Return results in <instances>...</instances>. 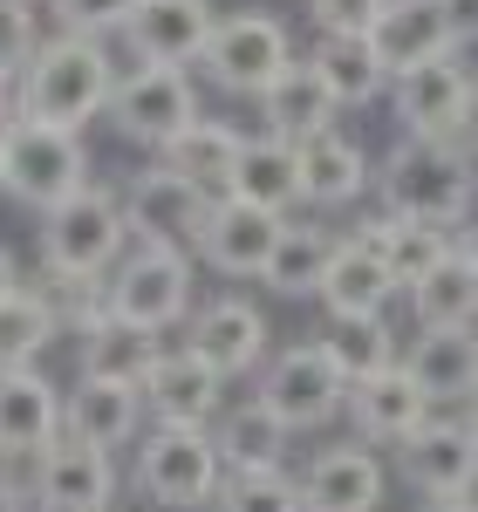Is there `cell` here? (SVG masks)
<instances>
[{"label":"cell","mask_w":478,"mask_h":512,"mask_svg":"<svg viewBox=\"0 0 478 512\" xmlns=\"http://www.w3.org/2000/svg\"><path fill=\"white\" fill-rule=\"evenodd\" d=\"M376 198L397 219H424L458 233L478 205V158L458 137H397L376 158Z\"/></svg>","instance_id":"cell-1"},{"label":"cell","mask_w":478,"mask_h":512,"mask_svg":"<svg viewBox=\"0 0 478 512\" xmlns=\"http://www.w3.org/2000/svg\"><path fill=\"white\" fill-rule=\"evenodd\" d=\"M117 62L110 48L89 35H48L41 55L21 76V117L55 123V130H89L96 117H110V96H117Z\"/></svg>","instance_id":"cell-2"},{"label":"cell","mask_w":478,"mask_h":512,"mask_svg":"<svg viewBox=\"0 0 478 512\" xmlns=\"http://www.w3.org/2000/svg\"><path fill=\"white\" fill-rule=\"evenodd\" d=\"M137 492L164 512H212L219 492H226V458L212 431H192V424H151L137 437Z\"/></svg>","instance_id":"cell-3"},{"label":"cell","mask_w":478,"mask_h":512,"mask_svg":"<svg viewBox=\"0 0 478 512\" xmlns=\"http://www.w3.org/2000/svg\"><path fill=\"white\" fill-rule=\"evenodd\" d=\"M123 253H130V219H123V192L110 185H82L55 212H41V267L110 280Z\"/></svg>","instance_id":"cell-4"},{"label":"cell","mask_w":478,"mask_h":512,"mask_svg":"<svg viewBox=\"0 0 478 512\" xmlns=\"http://www.w3.org/2000/svg\"><path fill=\"white\" fill-rule=\"evenodd\" d=\"M294 62H301V55H294V28H287L280 14L239 7V14H219V28H212V48H205L199 76L212 82V89H226V96L260 103V96H267V89H274Z\"/></svg>","instance_id":"cell-5"},{"label":"cell","mask_w":478,"mask_h":512,"mask_svg":"<svg viewBox=\"0 0 478 512\" xmlns=\"http://www.w3.org/2000/svg\"><path fill=\"white\" fill-rule=\"evenodd\" d=\"M253 396L301 437V431H328V424L349 410V376H342V362L328 355V342L315 335V342H287V349L267 355Z\"/></svg>","instance_id":"cell-6"},{"label":"cell","mask_w":478,"mask_h":512,"mask_svg":"<svg viewBox=\"0 0 478 512\" xmlns=\"http://www.w3.org/2000/svg\"><path fill=\"white\" fill-rule=\"evenodd\" d=\"M7 198H21V205H35V212H55L62 198H76L82 185H96L89 171V144H82V130H55V123H35L21 117L7 137Z\"/></svg>","instance_id":"cell-7"},{"label":"cell","mask_w":478,"mask_h":512,"mask_svg":"<svg viewBox=\"0 0 478 512\" xmlns=\"http://www.w3.org/2000/svg\"><path fill=\"white\" fill-rule=\"evenodd\" d=\"M199 117H205V103H199L192 69H151V62H137L117 82V96H110L117 137L123 144H144V151H171Z\"/></svg>","instance_id":"cell-8"},{"label":"cell","mask_w":478,"mask_h":512,"mask_svg":"<svg viewBox=\"0 0 478 512\" xmlns=\"http://www.w3.org/2000/svg\"><path fill=\"white\" fill-rule=\"evenodd\" d=\"M110 308L144 321V328H158V335L192 321V253L130 239V253L110 267Z\"/></svg>","instance_id":"cell-9"},{"label":"cell","mask_w":478,"mask_h":512,"mask_svg":"<svg viewBox=\"0 0 478 512\" xmlns=\"http://www.w3.org/2000/svg\"><path fill=\"white\" fill-rule=\"evenodd\" d=\"M212 205L219 198L199 192L185 171H171V164H144L130 185H123V219H130V239H144V246H199L205 219H212Z\"/></svg>","instance_id":"cell-10"},{"label":"cell","mask_w":478,"mask_h":512,"mask_svg":"<svg viewBox=\"0 0 478 512\" xmlns=\"http://www.w3.org/2000/svg\"><path fill=\"white\" fill-rule=\"evenodd\" d=\"M28 506L35 512H117V458L62 437L28 465Z\"/></svg>","instance_id":"cell-11"},{"label":"cell","mask_w":478,"mask_h":512,"mask_svg":"<svg viewBox=\"0 0 478 512\" xmlns=\"http://www.w3.org/2000/svg\"><path fill=\"white\" fill-rule=\"evenodd\" d=\"M185 349L212 362L226 383L239 376H260L267 369V355H274V321L260 315L246 294H212L205 308H192V342Z\"/></svg>","instance_id":"cell-12"},{"label":"cell","mask_w":478,"mask_h":512,"mask_svg":"<svg viewBox=\"0 0 478 512\" xmlns=\"http://www.w3.org/2000/svg\"><path fill=\"white\" fill-rule=\"evenodd\" d=\"M397 472L424 499H478V437L465 417H431L424 431L397 451Z\"/></svg>","instance_id":"cell-13"},{"label":"cell","mask_w":478,"mask_h":512,"mask_svg":"<svg viewBox=\"0 0 478 512\" xmlns=\"http://www.w3.org/2000/svg\"><path fill=\"white\" fill-rule=\"evenodd\" d=\"M69 390H55L41 369H0V458L35 465L48 444L69 437Z\"/></svg>","instance_id":"cell-14"},{"label":"cell","mask_w":478,"mask_h":512,"mask_svg":"<svg viewBox=\"0 0 478 512\" xmlns=\"http://www.w3.org/2000/svg\"><path fill=\"white\" fill-rule=\"evenodd\" d=\"M472 69L458 55L444 62H417L390 82V110H397L403 137H458L465 130V103H472Z\"/></svg>","instance_id":"cell-15"},{"label":"cell","mask_w":478,"mask_h":512,"mask_svg":"<svg viewBox=\"0 0 478 512\" xmlns=\"http://www.w3.org/2000/svg\"><path fill=\"white\" fill-rule=\"evenodd\" d=\"M390 472L376 458V444H321L301 465V506L308 512H383Z\"/></svg>","instance_id":"cell-16"},{"label":"cell","mask_w":478,"mask_h":512,"mask_svg":"<svg viewBox=\"0 0 478 512\" xmlns=\"http://www.w3.org/2000/svg\"><path fill=\"white\" fill-rule=\"evenodd\" d=\"M280 233H287L280 212L246 205V198H219L192 253H199L212 274H226V280H260V274H267V260H274V246H280Z\"/></svg>","instance_id":"cell-17"},{"label":"cell","mask_w":478,"mask_h":512,"mask_svg":"<svg viewBox=\"0 0 478 512\" xmlns=\"http://www.w3.org/2000/svg\"><path fill=\"white\" fill-rule=\"evenodd\" d=\"M212 28H219V7L212 0H137L123 41L151 69H192V62H205V48H212Z\"/></svg>","instance_id":"cell-18"},{"label":"cell","mask_w":478,"mask_h":512,"mask_svg":"<svg viewBox=\"0 0 478 512\" xmlns=\"http://www.w3.org/2000/svg\"><path fill=\"white\" fill-rule=\"evenodd\" d=\"M349 431L362 437V444H390V451H403L410 437L424 431L431 417H438V403L417 390V376L410 369H383V376H362V383H349Z\"/></svg>","instance_id":"cell-19"},{"label":"cell","mask_w":478,"mask_h":512,"mask_svg":"<svg viewBox=\"0 0 478 512\" xmlns=\"http://www.w3.org/2000/svg\"><path fill=\"white\" fill-rule=\"evenodd\" d=\"M226 410V376L199 362L192 349H164V362L144 376V417L151 424H192V431H212Z\"/></svg>","instance_id":"cell-20"},{"label":"cell","mask_w":478,"mask_h":512,"mask_svg":"<svg viewBox=\"0 0 478 512\" xmlns=\"http://www.w3.org/2000/svg\"><path fill=\"white\" fill-rule=\"evenodd\" d=\"M403 294V280L390 274V260L369 246L362 233H342L328 274H321V315L328 321H356V315H390V301Z\"/></svg>","instance_id":"cell-21"},{"label":"cell","mask_w":478,"mask_h":512,"mask_svg":"<svg viewBox=\"0 0 478 512\" xmlns=\"http://www.w3.org/2000/svg\"><path fill=\"white\" fill-rule=\"evenodd\" d=\"M164 362V335L158 328H144V321L130 315H96L89 328L76 335V376H96V383H130V390H144V376Z\"/></svg>","instance_id":"cell-22"},{"label":"cell","mask_w":478,"mask_h":512,"mask_svg":"<svg viewBox=\"0 0 478 512\" xmlns=\"http://www.w3.org/2000/svg\"><path fill=\"white\" fill-rule=\"evenodd\" d=\"M294 151H301V198L315 212H342V205L376 192V158L362 151V137H349L342 123L308 137V144H294Z\"/></svg>","instance_id":"cell-23"},{"label":"cell","mask_w":478,"mask_h":512,"mask_svg":"<svg viewBox=\"0 0 478 512\" xmlns=\"http://www.w3.org/2000/svg\"><path fill=\"white\" fill-rule=\"evenodd\" d=\"M403 369L438 410H465L478 396V328H417V342L403 349Z\"/></svg>","instance_id":"cell-24"},{"label":"cell","mask_w":478,"mask_h":512,"mask_svg":"<svg viewBox=\"0 0 478 512\" xmlns=\"http://www.w3.org/2000/svg\"><path fill=\"white\" fill-rule=\"evenodd\" d=\"M369 41H376V55H383L390 76L417 69V62H444V55L465 48L458 28H451V14H444V0H390L383 21L369 28Z\"/></svg>","instance_id":"cell-25"},{"label":"cell","mask_w":478,"mask_h":512,"mask_svg":"<svg viewBox=\"0 0 478 512\" xmlns=\"http://www.w3.org/2000/svg\"><path fill=\"white\" fill-rule=\"evenodd\" d=\"M62 417H69V437L110 451V458L151 431L144 390H130V383H96V376H76V383H69V410H62Z\"/></svg>","instance_id":"cell-26"},{"label":"cell","mask_w":478,"mask_h":512,"mask_svg":"<svg viewBox=\"0 0 478 512\" xmlns=\"http://www.w3.org/2000/svg\"><path fill=\"white\" fill-rule=\"evenodd\" d=\"M212 444H219L226 472H287V458H294V431L280 424L260 396L226 403L219 424H212Z\"/></svg>","instance_id":"cell-27"},{"label":"cell","mask_w":478,"mask_h":512,"mask_svg":"<svg viewBox=\"0 0 478 512\" xmlns=\"http://www.w3.org/2000/svg\"><path fill=\"white\" fill-rule=\"evenodd\" d=\"M335 117H342V103H335V89L315 76L308 55H301V62L260 96V123H267V137H287V144H308V137H321V130H335Z\"/></svg>","instance_id":"cell-28"},{"label":"cell","mask_w":478,"mask_h":512,"mask_svg":"<svg viewBox=\"0 0 478 512\" xmlns=\"http://www.w3.org/2000/svg\"><path fill=\"white\" fill-rule=\"evenodd\" d=\"M362 239H369V246L390 260V274L403 280V294H410L417 280H431L444 260L458 253V233H444V226H424V219H397V212H383V205L362 219Z\"/></svg>","instance_id":"cell-29"},{"label":"cell","mask_w":478,"mask_h":512,"mask_svg":"<svg viewBox=\"0 0 478 512\" xmlns=\"http://www.w3.org/2000/svg\"><path fill=\"white\" fill-rule=\"evenodd\" d=\"M226 198H246V205H267L280 219H294V205H308L301 198V151L287 144V137H246V151H239V178Z\"/></svg>","instance_id":"cell-30"},{"label":"cell","mask_w":478,"mask_h":512,"mask_svg":"<svg viewBox=\"0 0 478 512\" xmlns=\"http://www.w3.org/2000/svg\"><path fill=\"white\" fill-rule=\"evenodd\" d=\"M308 62H315V76L335 89L342 110H362V103L390 96V82H397L390 69H383V55H376V41H369V35H315Z\"/></svg>","instance_id":"cell-31"},{"label":"cell","mask_w":478,"mask_h":512,"mask_svg":"<svg viewBox=\"0 0 478 512\" xmlns=\"http://www.w3.org/2000/svg\"><path fill=\"white\" fill-rule=\"evenodd\" d=\"M335 246H342V233H328L321 219H287L274 260H267V274H260L267 294H280V301H315L321 274H328V260H335Z\"/></svg>","instance_id":"cell-32"},{"label":"cell","mask_w":478,"mask_h":512,"mask_svg":"<svg viewBox=\"0 0 478 512\" xmlns=\"http://www.w3.org/2000/svg\"><path fill=\"white\" fill-rule=\"evenodd\" d=\"M239 151H246V130H233L226 117H199L171 151H158V164H171V171H185L199 192L226 198L239 178Z\"/></svg>","instance_id":"cell-33"},{"label":"cell","mask_w":478,"mask_h":512,"mask_svg":"<svg viewBox=\"0 0 478 512\" xmlns=\"http://www.w3.org/2000/svg\"><path fill=\"white\" fill-rule=\"evenodd\" d=\"M410 321L417 328H478V267L451 253L431 280L410 287Z\"/></svg>","instance_id":"cell-34"},{"label":"cell","mask_w":478,"mask_h":512,"mask_svg":"<svg viewBox=\"0 0 478 512\" xmlns=\"http://www.w3.org/2000/svg\"><path fill=\"white\" fill-rule=\"evenodd\" d=\"M321 342H328V355L342 362V376H349V383H362V376H383V369H397V362H403L397 328H390L383 315L328 321V328H321Z\"/></svg>","instance_id":"cell-35"},{"label":"cell","mask_w":478,"mask_h":512,"mask_svg":"<svg viewBox=\"0 0 478 512\" xmlns=\"http://www.w3.org/2000/svg\"><path fill=\"white\" fill-rule=\"evenodd\" d=\"M55 335H62V321L48 315V301H41L35 287H21L14 301H0V369H35L41 355L55 349Z\"/></svg>","instance_id":"cell-36"},{"label":"cell","mask_w":478,"mask_h":512,"mask_svg":"<svg viewBox=\"0 0 478 512\" xmlns=\"http://www.w3.org/2000/svg\"><path fill=\"white\" fill-rule=\"evenodd\" d=\"M41 301H48V315L62 321V335H82L96 315H110V280H89V274H55V267H41V280H28Z\"/></svg>","instance_id":"cell-37"},{"label":"cell","mask_w":478,"mask_h":512,"mask_svg":"<svg viewBox=\"0 0 478 512\" xmlns=\"http://www.w3.org/2000/svg\"><path fill=\"white\" fill-rule=\"evenodd\" d=\"M212 512H308L294 472H226V492Z\"/></svg>","instance_id":"cell-38"},{"label":"cell","mask_w":478,"mask_h":512,"mask_svg":"<svg viewBox=\"0 0 478 512\" xmlns=\"http://www.w3.org/2000/svg\"><path fill=\"white\" fill-rule=\"evenodd\" d=\"M41 7L35 0H0V76H28V62L41 55Z\"/></svg>","instance_id":"cell-39"},{"label":"cell","mask_w":478,"mask_h":512,"mask_svg":"<svg viewBox=\"0 0 478 512\" xmlns=\"http://www.w3.org/2000/svg\"><path fill=\"white\" fill-rule=\"evenodd\" d=\"M48 14H55V35H123L130 28V14H137V0H48Z\"/></svg>","instance_id":"cell-40"},{"label":"cell","mask_w":478,"mask_h":512,"mask_svg":"<svg viewBox=\"0 0 478 512\" xmlns=\"http://www.w3.org/2000/svg\"><path fill=\"white\" fill-rule=\"evenodd\" d=\"M383 7L390 0H308V21H315V35H369L383 21Z\"/></svg>","instance_id":"cell-41"},{"label":"cell","mask_w":478,"mask_h":512,"mask_svg":"<svg viewBox=\"0 0 478 512\" xmlns=\"http://www.w3.org/2000/svg\"><path fill=\"white\" fill-rule=\"evenodd\" d=\"M0 512H28V478L14 458H0Z\"/></svg>","instance_id":"cell-42"},{"label":"cell","mask_w":478,"mask_h":512,"mask_svg":"<svg viewBox=\"0 0 478 512\" xmlns=\"http://www.w3.org/2000/svg\"><path fill=\"white\" fill-rule=\"evenodd\" d=\"M444 14H451L458 41H478V0H444Z\"/></svg>","instance_id":"cell-43"},{"label":"cell","mask_w":478,"mask_h":512,"mask_svg":"<svg viewBox=\"0 0 478 512\" xmlns=\"http://www.w3.org/2000/svg\"><path fill=\"white\" fill-rule=\"evenodd\" d=\"M21 287H28V280H21V267H14V253L0 246V301H14Z\"/></svg>","instance_id":"cell-44"},{"label":"cell","mask_w":478,"mask_h":512,"mask_svg":"<svg viewBox=\"0 0 478 512\" xmlns=\"http://www.w3.org/2000/svg\"><path fill=\"white\" fill-rule=\"evenodd\" d=\"M458 144L478 158V82H472V103H465V130H458Z\"/></svg>","instance_id":"cell-45"},{"label":"cell","mask_w":478,"mask_h":512,"mask_svg":"<svg viewBox=\"0 0 478 512\" xmlns=\"http://www.w3.org/2000/svg\"><path fill=\"white\" fill-rule=\"evenodd\" d=\"M458 253H465V260L478 267V219H465V233H458Z\"/></svg>","instance_id":"cell-46"},{"label":"cell","mask_w":478,"mask_h":512,"mask_svg":"<svg viewBox=\"0 0 478 512\" xmlns=\"http://www.w3.org/2000/svg\"><path fill=\"white\" fill-rule=\"evenodd\" d=\"M424 512H478V499H431Z\"/></svg>","instance_id":"cell-47"},{"label":"cell","mask_w":478,"mask_h":512,"mask_svg":"<svg viewBox=\"0 0 478 512\" xmlns=\"http://www.w3.org/2000/svg\"><path fill=\"white\" fill-rule=\"evenodd\" d=\"M458 417H465V424H472V437H478V396L465 403V410H458Z\"/></svg>","instance_id":"cell-48"},{"label":"cell","mask_w":478,"mask_h":512,"mask_svg":"<svg viewBox=\"0 0 478 512\" xmlns=\"http://www.w3.org/2000/svg\"><path fill=\"white\" fill-rule=\"evenodd\" d=\"M0 192H7V144H0Z\"/></svg>","instance_id":"cell-49"},{"label":"cell","mask_w":478,"mask_h":512,"mask_svg":"<svg viewBox=\"0 0 478 512\" xmlns=\"http://www.w3.org/2000/svg\"><path fill=\"white\" fill-rule=\"evenodd\" d=\"M472 48H478V41H472Z\"/></svg>","instance_id":"cell-50"}]
</instances>
